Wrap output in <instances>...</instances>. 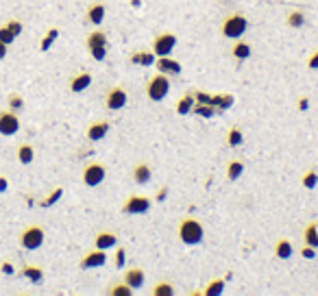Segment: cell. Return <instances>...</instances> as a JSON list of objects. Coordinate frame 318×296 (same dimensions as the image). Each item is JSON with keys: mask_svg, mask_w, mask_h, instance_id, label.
Wrapping results in <instances>:
<instances>
[{"mask_svg": "<svg viewBox=\"0 0 318 296\" xmlns=\"http://www.w3.org/2000/svg\"><path fill=\"white\" fill-rule=\"evenodd\" d=\"M5 27H7V29H9V31L13 33V35H15V37H18V35H20V33H22V22H20V20H9V22H7V24H5Z\"/></svg>", "mask_w": 318, "mask_h": 296, "instance_id": "cell-39", "label": "cell"}, {"mask_svg": "<svg viewBox=\"0 0 318 296\" xmlns=\"http://www.w3.org/2000/svg\"><path fill=\"white\" fill-rule=\"evenodd\" d=\"M175 46H177V35L170 31L159 33V35L153 39V53L157 57H170L175 51Z\"/></svg>", "mask_w": 318, "mask_h": 296, "instance_id": "cell-6", "label": "cell"}, {"mask_svg": "<svg viewBox=\"0 0 318 296\" xmlns=\"http://www.w3.org/2000/svg\"><path fill=\"white\" fill-rule=\"evenodd\" d=\"M33 157H35V151H33V146L31 144H20L18 146V159L20 163H24V166H29V163H33Z\"/></svg>", "mask_w": 318, "mask_h": 296, "instance_id": "cell-24", "label": "cell"}, {"mask_svg": "<svg viewBox=\"0 0 318 296\" xmlns=\"http://www.w3.org/2000/svg\"><path fill=\"white\" fill-rule=\"evenodd\" d=\"M194 101L201 105H211V96L207 92H194Z\"/></svg>", "mask_w": 318, "mask_h": 296, "instance_id": "cell-40", "label": "cell"}, {"mask_svg": "<svg viewBox=\"0 0 318 296\" xmlns=\"http://www.w3.org/2000/svg\"><path fill=\"white\" fill-rule=\"evenodd\" d=\"M24 279H29L31 283H39L44 279V273H42V268L39 266H31V264H27L22 268V273H20Z\"/></svg>", "mask_w": 318, "mask_h": 296, "instance_id": "cell-21", "label": "cell"}, {"mask_svg": "<svg viewBox=\"0 0 318 296\" xmlns=\"http://www.w3.org/2000/svg\"><path fill=\"white\" fill-rule=\"evenodd\" d=\"M105 177H107V168L103 166V163L99 161H92V163H87V166L83 168V175H81V179H83V183L87 187H96V185H101Z\"/></svg>", "mask_w": 318, "mask_h": 296, "instance_id": "cell-5", "label": "cell"}, {"mask_svg": "<svg viewBox=\"0 0 318 296\" xmlns=\"http://www.w3.org/2000/svg\"><path fill=\"white\" fill-rule=\"evenodd\" d=\"M303 240L307 246H312V249H318V225L312 222V225H307L305 233H303Z\"/></svg>", "mask_w": 318, "mask_h": 296, "instance_id": "cell-28", "label": "cell"}, {"mask_svg": "<svg viewBox=\"0 0 318 296\" xmlns=\"http://www.w3.org/2000/svg\"><path fill=\"white\" fill-rule=\"evenodd\" d=\"M18 131H20V118L11 109L0 111V135L9 137V135H15Z\"/></svg>", "mask_w": 318, "mask_h": 296, "instance_id": "cell-9", "label": "cell"}, {"mask_svg": "<svg viewBox=\"0 0 318 296\" xmlns=\"http://www.w3.org/2000/svg\"><path fill=\"white\" fill-rule=\"evenodd\" d=\"M127 103H129V96H127V92H125V87H120V85L109 87L107 94H105V107H107V109H111V111L125 109Z\"/></svg>", "mask_w": 318, "mask_h": 296, "instance_id": "cell-8", "label": "cell"}, {"mask_svg": "<svg viewBox=\"0 0 318 296\" xmlns=\"http://www.w3.org/2000/svg\"><path fill=\"white\" fill-rule=\"evenodd\" d=\"M44 240H46V233L39 225H31L20 233V244H22V249H27V251H37L39 246L44 244Z\"/></svg>", "mask_w": 318, "mask_h": 296, "instance_id": "cell-4", "label": "cell"}, {"mask_svg": "<svg viewBox=\"0 0 318 296\" xmlns=\"http://www.w3.org/2000/svg\"><path fill=\"white\" fill-rule=\"evenodd\" d=\"M57 35H59V31L57 29H53V31H48V35L42 39V51H48V48L53 46V42L57 39Z\"/></svg>", "mask_w": 318, "mask_h": 296, "instance_id": "cell-36", "label": "cell"}, {"mask_svg": "<svg viewBox=\"0 0 318 296\" xmlns=\"http://www.w3.org/2000/svg\"><path fill=\"white\" fill-rule=\"evenodd\" d=\"M107 294H109V296H131L133 290H131V287H129L125 281H122V283H113L109 290H107Z\"/></svg>", "mask_w": 318, "mask_h": 296, "instance_id": "cell-30", "label": "cell"}, {"mask_svg": "<svg viewBox=\"0 0 318 296\" xmlns=\"http://www.w3.org/2000/svg\"><path fill=\"white\" fill-rule=\"evenodd\" d=\"M166 196H168V187H164V190H159V192H157V196H155V201L164 203V201H166Z\"/></svg>", "mask_w": 318, "mask_h": 296, "instance_id": "cell-45", "label": "cell"}, {"mask_svg": "<svg viewBox=\"0 0 318 296\" xmlns=\"http://www.w3.org/2000/svg\"><path fill=\"white\" fill-rule=\"evenodd\" d=\"M125 259H127V251L120 246V249L116 251V266L118 268H125Z\"/></svg>", "mask_w": 318, "mask_h": 296, "instance_id": "cell-42", "label": "cell"}, {"mask_svg": "<svg viewBox=\"0 0 318 296\" xmlns=\"http://www.w3.org/2000/svg\"><path fill=\"white\" fill-rule=\"evenodd\" d=\"M61 196H63V190H61V187H57V190H55L51 196H48L46 201H42V207H51V205H55L57 201L61 199Z\"/></svg>", "mask_w": 318, "mask_h": 296, "instance_id": "cell-37", "label": "cell"}, {"mask_svg": "<svg viewBox=\"0 0 318 296\" xmlns=\"http://www.w3.org/2000/svg\"><path fill=\"white\" fill-rule=\"evenodd\" d=\"M249 29V20L242 13H231L227 15L223 22V35L229 39H240Z\"/></svg>", "mask_w": 318, "mask_h": 296, "instance_id": "cell-3", "label": "cell"}, {"mask_svg": "<svg viewBox=\"0 0 318 296\" xmlns=\"http://www.w3.org/2000/svg\"><path fill=\"white\" fill-rule=\"evenodd\" d=\"M292 253H295V249H292V242L285 240V237L275 244V255H277L279 259H290Z\"/></svg>", "mask_w": 318, "mask_h": 296, "instance_id": "cell-22", "label": "cell"}, {"mask_svg": "<svg viewBox=\"0 0 318 296\" xmlns=\"http://www.w3.org/2000/svg\"><path fill=\"white\" fill-rule=\"evenodd\" d=\"M155 65H157L159 72L168 74V77H170V74H179V72H181V63L175 61V59H170V57H157Z\"/></svg>", "mask_w": 318, "mask_h": 296, "instance_id": "cell-16", "label": "cell"}, {"mask_svg": "<svg viewBox=\"0 0 318 296\" xmlns=\"http://www.w3.org/2000/svg\"><path fill=\"white\" fill-rule=\"evenodd\" d=\"M7 103H9V109H11V111H20L22 107H24V101H22L20 94H9Z\"/></svg>", "mask_w": 318, "mask_h": 296, "instance_id": "cell-35", "label": "cell"}, {"mask_svg": "<svg viewBox=\"0 0 318 296\" xmlns=\"http://www.w3.org/2000/svg\"><path fill=\"white\" fill-rule=\"evenodd\" d=\"M223 290H225V281L223 279H218V281H211L205 290H203V294L205 296H218V294H223Z\"/></svg>", "mask_w": 318, "mask_h": 296, "instance_id": "cell-32", "label": "cell"}, {"mask_svg": "<svg viewBox=\"0 0 318 296\" xmlns=\"http://www.w3.org/2000/svg\"><path fill=\"white\" fill-rule=\"evenodd\" d=\"M153 294H155V296H173V294H175V287H173V283H168V281H161V283H157V285H155Z\"/></svg>", "mask_w": 318, "mask_h": 296, "instance_id": "cell-34", "label": "cell"}, {"mask_svg": "<svg viewBox=\"0 0 318 296\" xmlns=\"http://www.w3.org/2000/svg\"><path fill=\"white\" fill-rule=\"evenodd\" d=\"M301 255H303L305 259H314L316 257V249H312V246H303V249H301Z\"/></svg>", "mask_w": 318, "mask_h": 296, "instance_id": "cell-44", "label": "cell"}, {"mask_svg": "<svg viewBox=\"0 0 318 296\" xmlns=\"http://www.w3.org/2000/svg\"><path fill=\"white\" fill-rule=\"evenodd\" d=\"M105 13H107V9H105L103 3H92V5L87 7L85 20L89 24H94V27H99V24H103V20H105Z\"/></svg>", "mask_w": 318, "mask_h": 296, "instance_id": "cell-13", "label": "cell"}, {"mask_svg": "<svg viewBox=\"0 0 318 296\" xmlns=\"http://www.w3.org/2000/svg\"><path fill=\"white\" fill-rule=\"evenodd\" d=\"M144 270L142 268H129L125 273V283L131 287V290H140V287L144 285Z\"/></svg>", "mask_w": 318, "mask_h": 296, "instance_id": "cell-15", "label": "cell"}, {"mask_svg": "<svg viewBox=\"0 0 318 296\" xmlns=\"http://www.w3.org/2000/svg\"><path fill=\"white\" fill-rule=\"evenodd\" d=\"M118 244V237L113 231H99L94 237V249H101V251H107V249H113Z\"/></svg>", "mask_w": 318, "mask_h": 296, "instance_id": "cell-12", "label": "cell"}, {"mask_svg": "<svg viewBox=\"0 0 318 296\" xmlns=\"http://www.w3.org/2000/svg\"><path fill=\"white\" fill-rule=\"evenodd\" d=\"M131 61L135 65H144V68H149V65H153L155 61H157V55L155 53H149V51H140V53H133Z\"/></svg>", "mask_w": 318, "mask_h": 296, "instance_id": "cell-19", "label": "cell"}, {"mask_svg": "<svg viewBox=\"0 0 318 296\" xmlns=\"http://www.w3.org/2000/svg\"><path fill=\"white\" fill-rule=\"evenodd\" d=\"M89 85H92V74L89 72H79L70 79V92H75V94L85 92Z\"/></svg>", "mask_w": 318, "mask_h": 296, "instance_id": "cell-14", "label": "cell"}, {"mask_svg": "<svg viewBox=\"0 0 318 296\" xmlns=\"http://www.w3.org/2000/svg\"><path fill=\"white\" fill-rule=\"evenodd\" d=\"M242 142H244V133L240 127H231L227 131V146L235 148V146H242Z\"/></svg>", "mask_w": 318, "mask_h": 296, "instance_id": "cell-27", "label": "cell"}, {"mask_svg": "<svg viewBox=\"0 0 318 296\" xmlns=\"http://www.w3.org/2000/svg\"><path fill=\"white\" fill-rule=\"evenodd\" d=\"M192 113H197V116H201V118H214L218 111H216V107H214V105H201V103H194Z\"/></svg>", "mask_w": 318, "mask_h": 296, "instance_id": "cell-29", "label": "cell"}, {"mask_svg": "<svg viewBox=\"0 0 318 296\" xmlns=\"http://www.w3.org/2000/svg\"><path fill=\"white\" fill-rule=\"evenodd\" d=\"M203 237H205V229L199 220L194 218H185L179 222V240L187 246H194V244H201Z\"/></svg>", "mask_w": 318, "mask_h": 296, "instance_id": "cell-1", "label": "cell"}, {"mask_svg": "<svg viewBox=\"0 0 318 296\" xmlns=\"http://www.w3.org/2000/svg\"><path fill=\"white\" fill-rule=\"evenodd\" d=\"M111 125L107 120H99V122H92V125L87 127V139L89 142H101L103 137H107Z\"/></svg>", "mask_w": 318, "mask_h": 296, "instance_id": "cell-11", "label": "cell"}, {"mask_svg": "<svg viewBox=\"0 0 318 296\" xmlns=\"http://www.w3.org/2000/svg\"><path fill=\"white\" fill-rule=\"evenodd\" d=\"M107 264V253L96 249V251H89L83 259H81V268L83 270H89V268H101Z\"/></svg>", "mask_w": 318, "mask_h": 296, "instance_id": "cell-10", "label": "cell"}, {"mask_svg": "<svg viewBox=\"0 0 318 296\" xmlns=\"http://www.w3.org/2000/svg\"><path fill=\"white\" fill-rule=\"evenodd\" d=\"M211 105L216 107V111H225V109H229V107L233 105V96L229 94H214L211 96Z\"/></svg>", "mask_w": 318, "mask_h": 296, "instance_id": "cell-23", "label": "cell"}, {"mask_svg": "<svg viewBox=\"0 0 318 296\" xmlns=\"http://www.w3.org/2000/svg\"><path fill=\"white\" fill-rule=\"evenodd\" d=\"M297 105H299V109H301V111H305L307 107H309V101H307V98H301V101H299Z\"/></svg>", "mask_w": 318, "mask_h": 296, "instance_id": "cell-46", "label": "cell"}, {"mask_svg": "<svg viewBox=\"0 0 318 296\" xmlns=\"http://www.w3.org/2000/svg\"><path fill=\"white\" fill-rule=\"evenodd\" d=\"M305 24V15H303V11H290V15H288V27H292V29H301Z\"/></svg>", "mask_w": 318, "mask_h": 296, "instance_id": "cell-33", "label": "cell"}, {"mask_svg": "<svg viewBox=\"0 0 318 296\" xmlns=\"http://www.w3.org/2000/svg\"><path fill=\"white\" fill-rule=\"evenodd\" d=\"M122 213L127 216H137V213H146L151 209V199L149 196H142V194H135V196H129V199L122 203Z\"/></svg>", "mask_w": 318, "mask_h": 296, "instance_id": "cell-7", "label": "cell"}, {"mask_svg": "<svg viewBox=\"0 0 318 296\" xmlns=\"http://www.w3.org/2000/svg\"><path fill=\"white\" fill-rule=\"evenodd\" d=\"M231 57L238 61H244L251 57V44L249 42H235L233 48H231Z\"/></svg>", "mask_w": 318, "mask_h": 296, "instance_id": "cell-20", "label": "cell"}, {"mask_svg": "<svg viewBox=\"0 0 318 296\" xmlns=\"http://www.w3.org/2000/svg\"><path fill=\"white\" fill-rule=\"evenodd\" d=\"M89 55H92L96 61H105V57H107V48H94V51H89Z\"/></svg>", "mask_w": 318, "mask_h": 296, "instance_id": "cell-41", "label": "cell"}, {"mask_svg": "<svg viewBox=\"0 0 318 296\" xmlns=\"http://www.w3.org/2000/svg\"><path fill=\"white\" fill-rule=\"evenodd\" d=\"M168 92H170V79L164 72L153 74V77L149 79V83H146V96H149L153 103L164 101V98L168 96Z\"/></svg>", "mask_w": 318, "mask_h": 296, "instance_id": "cell-2", "label": "cell"}, {"mask_svg": "<svg viewBox=\"0 0 318 296\" xmlns=\"http://www.w3.org/2000/svg\"><path fill=\"white\" fill-rule=\"evenodd\" d=\"M3 273L5 275H13V266L9 264V261H5V264H3Z\"/></svg>", "mask_w": 318, "mask_h": 296, "instance_id": "cell-47", "label": "cell"}, {"mask_svg": "<svg viewBox=\"0 0 318 296\" xmlns=\"http://www.w3.org/2000/svg\"><path fill=\"white\" fill-rule=\"evenodd\" d=\"M94 48H107V35L103 31H92L87 35V51H94Z\"/></svg>", "mask_w": 318, "mask_h": 296, "instance_id": "cell-18", "label": "cell"}, {"mask_svg": "<svg viewBox=\"0 0 318 296\" xmlns=\"http://www.w3.org/2000/svg\"><path fill=\"white\" fill-rule=\"evenodd\" d=\"M242 172H244V163L240 159H233L227 163V179L229 181H238L242 177Z\"/></svg>", "mask_w": 318, "mask_h": 296, "instance_id": "cell-26", "label": "cell"}, {"mask_svg": "<svg viewBox=\"0 0 318 296\" xmlns=\"http://www.w3.org/2000/svg\"><path fill=\"white\" fill-rule=\"evenodd\" d=\"M194 94H185L181 101L177 103V113L179 116H187V113H192V109H194Z\"/></svg>", "mask_w": 318, "mask_h": 296, "instance_id": "cell-25", "label": "cell"}, {"mask_svg": "<svg viewBox=\"0 0 318 296\" xmlns=\"http://www.w3.org/2000/svg\"><path fill=\"white\" fill-rule=\"evenodd\" d=\"M0 192H7V179L0 177Z\"/></svg>", "mask_w": 318, "mask_h": 296, "instance_id": "cell-49", "label": "cell"}, {"mask_svg": "<svg viewBox=\"0 0 318 296\" xmlns=\"http://www.w3.org/2000/svg\"><path fill=\"white\" fill-rule=\"evenodd\" d=\"M7 48H9V46H7L5 42H0V61H3L5 57H7Z\"/></svg>", "mask_w": 318, "mask_h": 296, "instance_id": "cell-48", "label": "cell"}, {"mask_svg": "<svg viewBox=\"0 0 318 296\" xmlns=\"http://www.w3.org/2000/svg\"><path fill=\"white\" fill-rule=\"evenodd\" d=\"M151 177H153V170H151L149 163H144V161L135 163V168H133V181L135 183L144 185V183H149L151 181Z\"/></svg>", "mask_w": 318, "mask_h": 296, "instance_id": "cell-17", "label": "cell"}, {"mask_svg": "<svg viewBox=\"0 0 318 296\" xmlns=\"http://www.w3.org/2000/svg\"><path fill=\"white\" fill-rule=\"evenodd\" d=\"M307 68H309V70H318V51H314L312 55H309V59H307Z\"/></svg>", "mask_w": 318, "mask_h": 296, "instance_id": "cell-43", "label": "cell"}, {"mask_svg": "<svg viewBox=\"0 0 318 296\" xmlns=\"http://www.w3.org/2000/svg\"><path fill=\"white\" fill-rule=\"evenodd\" d=\"M301 183H303L305 190H314V187L318 185V175L316 170H307L303 177H301Z\"/></svg>", "mask_w": 318, "mask_h": 296, "instance_id": "cell-31", "label": "cell"}, {"mask_svg": "<svg viewBox=\"0 0 318 296\" xmlns=\"http://www.w3.org/2000/svg\"><path fill=\"white\" fill-rule=\"evenodd\" d=\"M0 42H5L7 46H9V44L15 42V35H13V33L7 29V27H3V29H0Z\"/></svg>", "mask_w": 318, "mask_h": 296, "instance_id": "cell-38", "label": "cell"}]
</instances>
